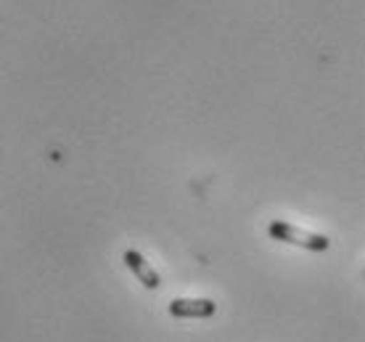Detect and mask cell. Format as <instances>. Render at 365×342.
Segmentation results:
<instances>
[{
    "instance_id": "1",
    "label": "cell",
    "mask_w": 365,
    "mask_h": 342,
    "mask_svg": "<svg viewBox=\"0 0 365 342\" xmlns=\"http://www.w3.org/2000/svg\"><path fill=\"white\" fill-rule=\"evenodd\" d=\"M267 233L278 241H286V244H297L302 250H310V252H326L329 250V236L323 233H312L304 231V228H297L292 223H283V221H273L267 226Z\"/></svg>"
},
{
    "instance_id": "2",
    "label": "cell",
    "mask_w": 365,
    "mask_h": 342,
    "mask_svg": "<svg viewBox=\"0 0 365 342\" xmlns=\"http://www.w3.org/2000/svg\"><path fill=\"white\" fill-rule=\"evenodd\" d=\"M217 306L207 297H178L170 303V316L175 318H210Z\"/></svg>"
},
{
    "instance_id": "3",
    "label": "cell",
    "mask_w": 365,
    "mask_h": 342,
    "mask_svg": "<svg viewBox=\"0 0 365 342\" xmlns=\"http://www.w3.org/2000/svg\"><path fill=\"white\" fill-rule=\"evenodd\" d=\"M125 266L135 273L138 281H140L146 289H156L159 284H162V281H159V276H156V271L148 266L146 260H143V255H140V252H135V250L125 252Z\"/></svg>"
}]
</instances>
